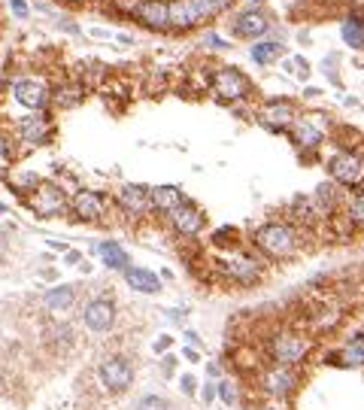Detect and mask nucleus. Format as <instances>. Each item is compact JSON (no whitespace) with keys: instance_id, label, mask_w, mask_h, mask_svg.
<instances>
[{"instance_id":"1a4fd4ad","label":"nucleus","mask_w":364,"mask_h":410,"mask_svg":"<svg viewBox=\"0 0 364 410\" xmlns=\"http://www.w3.org/2000/svg\"><path fill=\"white\" fill-rule=\"evenodd\" d=\"M70 219L76 225H109V219L116 216V207H112V195L100 189H88L79 186L70 191Z\"/></svg>"},{"instance_id":"39448f33","label":"nucleus","mask_w":364,"mask_h":410,"mask_svg":"<svg viewBox=\"0 0 364 410\" xmlns=\"http://www.w3.org/2000/svg\"><path fill=\"white\" fill-rule=\"evenodd\" d=\"M207 95L222 107H240L255 104V85L240 67L234 64H215L210 70V91Z\"/></svg>"},{"instance_id":"c85d7f7f","label":"nucleus","mask_w":364,"mask_h":410,"mask_svg":"<svg viewBox=\"0 0 364 410\" xmlns=\"http://www.w3.org/2000/svg\"><path fill=\"white\" fill-rule=\"evenodd\" d=\"M95 256L104 261V268L107 270H128L131 268V256H128V249H124L119 241H100L95 246Z\"/></svg>"},{"instance_id":"393cba45","label":"nucleus","mask_w":364,"mask_h":410,"mask_svg":"<svg viewBox=\"0 0 364 410\" xmlns=\"http://www.w3.org/2000/svg\"><path fill=\"white\" fill-rule=\"evenodd\" d=\"M122 277H124V283H128L134 292H140V295H158L164 289V280L158 277L155 270L140 268V265H131L128 270H122Z\"/></svg>"},{"instance_id":"7c9ffc66","label":"nucleus","mask_w":364,"mask_h":410,"mask_svg":"<svg viewBox=\"0 0 364 410\" xmlns=\"http://www.w3.org/2000/svg\"><path fill=\"white\" fill-rule=\"evenodd\" d=\"M264 349H258V347H237L234 349V368L240 371V374H258L261 371V364H264Z\"/></svg>"},{"instance_id":"5701e85b","label":"nucleus","mask_w":364,"mask_h":410,"mask_svg":"<svg viewBox=\"0 0 364 410\" xmlns=\"http://www.w3.org/2000/svg\"><path fill=\"white\" fill-rule=\"evenodd\" d=\"M346 195H349L346 189H340L337 182H331V179H325V182H318V186H316V191H313V201H316V207L322 210V216L328 219V216H334V213L343 210Z\"/></svg>"},{"instance_id":"c03bdc74","label":"nucleus","mask_w":364,"mask_h":410,"mask_svg":"<svg viewBox=\"0 0 364 410\" xmlns=\"http://www.w3.org/2000/svg\"><path fill=\"white\" fill-rule=\"evenodd\" d=\"M61 6H67V9H85V6H91V4H97V0H58Z\"/></svg>"},{"instance_id":"6e6d98bb","label":"nucleus","mask_w":364,"mask_h":410,"mask_svg":"<svg viewBox=\"0 0 364 410\" xmlns=\"http://www.w3.org/2000/svg\"><path fill=\"white\" fill-rule=\"evenodd\" d=\"M267 0H246V9H264Z\"/></svg>"},{"instance_id":"37998d69","label":"nucleus","mask_w":364,"mask_h":410,"mask_svg":"<svg viewBox=\"0 0 364 410\" xmlns=\"http://www.w3.org/2000/svg\"><path fill=\"white\" fill-rule=\"evenodd\" d=\"M79 261H82V253H79V249H67V253H64V265L79 268Z\"/></svg>"},{"instance_id":"6ab92c4d","label":"nucleus","mask_w":364,"mask_h":410,"mask_svg":"<svg viewBox=\"0 0 364 410\" xmlns=\"http://www.w3.org/2000/svg\"><path fill=\"white\" fill-rule=\"evenodd\" d=\"M264 37H273V21L264 9H240L231 16V40L255 43Z\"/></svg>"},{"instance_id":"de8ad7c7","label":"nucleus","mask_w":364,"mask_h":410,"mask_svg":"<svg viewBox=\"0 0 364 410\" xmlns=\"http://www.w3.org/2000/svg\"><path fill=\"white\" fill-rule=\"evenodd\" d=\"M88 33L95 40H112V31H107V28H88Z\"/></svg>"},{"instance_id":"2eb2a0df","label":"nucleus","mask_w":364,"mask_h":410,"mask_svg":"<svg viewBox=\"0 0 364 410\" xmlns=\"http://www.w3.org/2000/svg\"><path fill=\"white\" fill-rule=\"evenodd\" d=\"M298 112L301 107L291 98H264L258 104H252V122L270 134H289Z\"/></svg>"},{"instance_id":"0eeeda50","label":"nucleus","mask_w":364,"mask_h":410,"mask_svg":"<svg viewBox=\"0 0 364 410\" xmlns=\"http://www.w3.org/2000/svg\"><path fill=\"white\" fill-rule=\"evenodd\" d=\"M6 98L21 112L52 110V79L46 73H16L6 83Z\"/></svg>"},{"instance_id":"a211bd4d","label":"nucleus","mask_w":364,"mask_h":410,"mask_svg":"<svg viewBox=\"0 0 364 410\" xmlns=\"http://www.w3.org/2000/svg\"><path fill=\"white\" fill-rule=\"evenodd\" d=\"M343 307H340L334 298H322L318 304H310L306 307V316L304 322L298 328H304V332H310L313 337H322V335H331L340 328V322H343Z\"/></svg>"},{"instance_id":"603ef678","label":"nucleus","mask_w":364,"mask_h":410,"mask_svg":"<svg viewBox=\"0 0 364 410\" xmlns=\"http://www.w3.org/2000/svg\"><path fill=\"white\" fill-rule=\"evenodd\" d=\"M40 277H43V280H49V283H55V280H58V270H55V268H43Z\"/></svg>"},{"instance_id":"4be33fe9","label":"nucleus","mask_w":364,"mask_h":410,"mask_svg":"<svg viewBox=\"0 0 364 410\" xmlns=\"http://www.w3.org/2000/svg\"><path fill=\"white\" fill-rule=\"evenodd\" d=\"M76 301H79V286H73V283H55V286L46 289V295H43V307L55 316L73 310Z\"/></svg>"},{"instance_id":"13d9d810","label":"nucleus","mask_w":364,"mask_h":410,"mask_svg":"<svg viewBox=\"0 0 364 410\" xmlns=\"http://www.w3.org/2000/svg\"><path fill=\"white\" fill-rule=\"evenodd\" d=\"M310 40H313V33L306 31V28H304V31H298V43H310Z\"/></svg>"},{"instance_id":"b1692460","label":"nucleus","mask_w":364,"mask_h":410,"mask_svg":"<svg viewBox=\"0 0 364 410\" xmlns=\"http://www.w3.org/2000/svg\"><path fill=\"white\" fill-rule=\"evenodd\" d=\"M186 191H182L179 186H152V216L155 219H164L167 213H173L179 204H186Z\"/></svg>"},{"instance_id":"412c9836","label":"nucleus","mask_w":364,"mask_h":410,"mask_svg":"<svg viewBox=\"0 0 364 410\" xmlns=\"http://www.w3.org/2000/svg\"><path fill=\"white\" fill-rule=\"evenodd\" d=\"M134 25L149 33H170L167 0H140V9L134 16Z\"/></svg>"},{"instance_id":"49530a36","label":"nucleus","mask_w":364,"mask_h":410,"mask_svg":"<svg viewBox=\"0 0 364 410\" xmlns=\"http://www.w3.org/2000/svg\"><path fill=\"white\" fill-rule=\"evenodd\" d=\"M182 359H186L188 364H198L200 362V352L195 347H186V349H182Z\"/></svg>"},{"instance_id":"2f4dec72","label":"nucleus","mask_w":364,"mask_h":410,"mask_svg":"<svg viewBox=\"0 0 364 410\" xmlns=\"http://www.w3.org/2000/svg\"><path fill=\"white\" fill-rule=\"evenodd\" d=\"M343 216L349 219V225L355 228V231H364V189H355V191L346 195Z\"/></svg>"},{"instance_id":"9b49d317","label":"nucleus","mask_w":364,"mask_h":410,"mask_svg":"<svg viewBox=\"0 0 364 410\" xmlns=\"http://www.w3.org/2000/svg\"><path fill=\"white\" fill-rule=\"evenodd\" d=\"M21 204H25L37 219H61V216L70 213V189H64V182L43 179Z\"/></svg>"},{"instance_id":"9d476101","label":"nucleus","mask_w":364,"mask_h":410,"mask_svg":"<svg viewBox=\"0 0 364 410\" xmlns=\"http://www.w3.org/2000/svg\"><path fill=\"white\" fill-rule=\"evenodd\" d=\"M55 134H58V125H55L52 110L21 112L18 119H13V137L21 152L43 149V146H49L55 140Z\"/></svg>"},{"instance_id":"cd10ccee","label":"nucleus","mask_w":364,"mask_h":410,"mask_svg":"<svg viewBox=\"0 0 364 410\" xmlns=\"http://www.w3.org/2000/svg\"><path fill=\"white\" fill-rule=\"evenodd\" d=\"M4 182L9 186V191L18 198V201H25L33 189L43 182V177L37 174V170H28V167H13V170H6V177Z\"/></svg>"},{"instance_id":"4d7b16f0","label":"nucleus","mask_w":364,"mask_h":410,"mask_svg":"<svg viewBox=\"0 0 364 410\" xmlns=\"http://www.w3.org/2000/svg\"><path fill=\"white\" fill-rule=\"evenodd\" d=\"M207 374H210V377H219V374H222L219 362H210V364H207Z\"/></svg>"},{"instance_id":"aec40b11","label":"nucleus","mask_w":364,"mask_h":410,"mask_svg":"<svg viewBox=\"0 0 364 410\" xmlns=\"http://www.w3.org/2000/svg\"><path fill=\"white\" fill-rule=\"evenodd\" d=\"M91 95V85L82 83L79 76L67 73L52 83V110H76L79 104H85V98Z\"/></svg>"},{"instance_id":"f257e3e1","label":"nucleus","mask_w":364,"mask_h":410,"mask_svg":"<svg viewBox=\"0 0 364 410\" xmlns=\"http://www.w3.org/2000/svg\"><path fill=\"white\" fill-rule=\"evenodd\" d=\"M270 261L261 258L249 241L237 243L231 249H215L210 256V280L234 289H255L267 280Z\"/></svg>"},{"instance_id":"4468645a","label":"nucleus","mask_w":364,"mask_h":410,"mask_svg":"<svg viewBox=\"0 0 364 410\" xmlns=\"http://www.w3.org/2000/svg\"><path fill=\"white\" fill-rule=\"evenodd\" d=\"M255 377H258V392L264 398H277V401H289L301 389V368H291V364L264 362Z\"/></svg>"},{"instance_id":"f03ea898","label":"nucleus","mask_w":364,"mask_h":410,"mask_svg":"<svg viewBox=\"0 0 364 410\" xmlns=\"http://www.w3.org/2000/svg\"><path fill=\"white\" fill-rule=\"evenodd\" d=\"M246 241L270 265H282V261H291L304 253V243L310 241V234H304L301 228H294L286 219H267V222H258Z\"/></svg>"},{"instance_id":"ea45409f","label":"nucleus","mask_w":364,"mask_h":410,"mask_svg":"<svg viewBox=\"0 0 364 410\" xmlns=\"http://www.w3.org/2000/svg\"><path fill=\"white\" fill-rule=\"evenodd\" d=\"M255 410H289V401H277V398H261Z\"/></svg>"},{"instance_id":"c9c22d12","label":"nucleus","mask_w":364,"mask_h":410,"mask_svg":"<svg viewBox=\"0 0 364 410\" xmlns=\"http://www.w3.org/2000/svg\"><path fill=\"white\" fill-rule=\"evenodd\" d=\"M231 46H234V40L231 37H222L215 28H210L207 33H203V49H207V52H228Z\"/></svg>"},{"instance_id":"680f3d73","label":"nucleus","mask_w":364,"mask_h":410,"mask_svg":"<svg viewBox=\"0 0 364 410\" xmlns=\"http://www.w3.org/2000/svg\"><path fill=\"white\" fill-rule=\"evenodd\" d=\"M343 104H346V107H355V104H358V98H352V95H346V98H343Z\"/></svg>"},{"instance_id":"f3484780","label":"nucleus","mask_w":364,"mask_h":410,"mask_svg":"<svg viewBox=\"0 0 364 410\" xmlns=\"http://www.w3.org/2000/svg\"><path fill=\"white\" fill-rule=\"evenodd\" d=\"M164 225L176 241H198V237L207 231V213H203L198 204L186 201V204H179L173 213L164 216Z\"/></svg>"},{"instance_id":"bf43d9fd","label":"nucleus","mask_w":364,"mask_h":410,"mask_svg":"<svg viewBox=\"0 0 364 410\" xmlns=\"http://www.w3.org/2000/svg\"><path fill=\"white\" fill-rule=\"evenodd\" d=\"M282 70H286L289 76H294V61H291V58H286V61H282Z\"/></svg>"},{"instance_id":"dca6fc26","label":"nucleus","mask_w":364,"mask_h":410,"mask_svg":"<svg viewBox=\"0 0 364 410\" xmlns=\"http://www.w3.org/2000/svg\"><path fill=\"white\" fill-rule=\"evenodd\" d=\"M116 319H119L116 301H112V295H107V292L91 295L82 304V310H79V322H82V328L91 335H109L112 328H116Z\"/></svg>"},{"instance_id":"20e7f679","label":"nucleus","mask_w":364,"mask_h":410,"mask_svg":"<svg viewBox=\"0 0 364 410\" xmlns=\"http://www.w3.org/2000/svg\"><path fill=\"white\" fill-rule=\"evenodd\" d=\"M331 134H334V119L325 110H301L286 137L291 140L294 149L301 152V158L313 162L322 152V146L331 140Z\"/></svg>"},{"instance_id":"e2e57ef3","label":"nucleus","mask_w":364,"mask_h":410,"mask_svg":"<svg viewBox=\"0 0 364 410\" xmlns=\"http://www.w3.org/2000/svg\"><path fill=\"white\" fill-rule=\"evenodd\" d=\"M0 216H6V204L4 201H0Z\"/></svg>"},{"instance_id":"7ed1b4c3","label":"nucleus","mask_w":364,"mask_h":410,"mask_svg":"<svg viewBox=\"0 0 364 410\" xmlns=\"http://www.w3.org/2000/svg\"><path fill=\"white\" fill-rule=\"evenodd\" d=\"M264 359L267 362H277V364H291V368H301L313 359L316 352V337L310 332H304L298 325H279V328H270L264 335Z\"/></svg>"},{"instance_id":"3c124183","label":"nucleus","mask_w":364,"mask_h":410,"mask_svg":"<svg viewBox=\"0 0 364 410\" xmlns=\"http://www.w3.org/2000/svg\"><path fill=\"white\" fill-rule=\"evenodd\" d=\"M49 249H52V253H61V256H64V253H67V249H70V246H67L64 241H49Z\"/></svg>"},{"instance_id":"8fccbe9b","label":"nucleus","mask_w":364,"mask_h":410,"mask_svg":"<svg viewBox=\"0 0 364 410\" xmlns=\"http://www.w3.org/2000/svg\"><path fill=\"white\" fill-rule=\"evenodd\" d=\"M182 335H186V340H188V344L195 347V349L200 347V337H198V332H191V328H186V332H182Z\"/></svg>"},{"instance_id":"f8f14e48","label":"nucleus","mask_w":364,"mask_h":410,"mask_svg":"<svg viewBox=\"0 0 364 410\" xmlns=\"http://www.w3.org/2000/svg\"><path fill=\"white\" fill-rule=\"evenodd\" d=\"M134 377H136L134 362L124 356V352H109V356L100 359L97 368H95V380L100 386V392L109 395V398L128 392L134 386Z\"/></svg>"},{"instance_id":"f704fd0d","label":"nucleus","mask_w":364,"mask_h":410,"mask_svg":"<svg viewBox=\"0 0 364 410\" xmlns=\"http://www.w3.org/2000/svg\"><path fill=\"white\" fill-rule=\"evenodd\" d=\"M215 395H219V401H222V404H228V407L240 404V383L231 380V377L215 380Z\"/></svg>"},{"instance_id":"a19ab883","label":"nucleus","mask_w":364,"mask_h":410,"mask_svg":"<svg viewBox=\"0 0 364 410\" xmlns=\"http://www.w3.org/2000/svg\"><path fill=\"white\" fill-rule=\"evenodd\" d=\"M179 386H182V392H186V395H195V392H198V380L191 377V374H182Z\"/></svg>"},{"instance_id":"423d86ee","label":"nucleus","mask_w":364,"mask_h":410,"mask_svg":"<svg viewBox=\"0 0 364 410\" xmlns=\"http://www.w3.org/2000/svg\"><path fill=\"white\" fill-rule=\"evenodd\" d=\"M331 143V140H328ZM322 164L328 170V179L337 182L340 189L355 191L364 189V149L361 146H337L331 143V152L322 149Z\"/></svg>"},{"instance_id":"473e14b6","label":"nucleus","mask_w":364,"mask_h":410,"mask_svg":"<svg viewBox=\"0 0 364 410\" xmlns=\"http://www.w3.org/2000/svg\"><path fill=\"white\" fill-rule=\"evenodd\" d=\"M73 340H76V335H73V325H67V322H52V325H49V335H46V344H52L55 349L67 352V349L73 347Z\"/></svg>"},{"instance_id":"052dcab7","label":"nucleus","mask_w":364,"mask_h":410,"mask_svg":"<svg viewBox=\"0 0 364 410\" xmlns=\"http://www.w3.org/2000/svg\"><path fill=\"white\" fill-rule=\"evenodd\" d=\"M79 270H82L85 277H88V273H91V261H85V258H82V261H79Z\"/></svg>"},{"instance_id":"e433bc0d","label":"nucleus","mask_w":364,"mask_h":410,"mask_svg":"<svg viewBox=\"0 0 364 410\" xmlns=\"http://www.w3.org/2000/svg\"><path fill=\"white\" fill-rule=\"evenodd\" d=\"M134 410H170V401L164 395H158V392H149V395H143L140 401L134 404Z\"/></svg>"},{"instance_id":"09e8293b","label":"nucleus","mask_w":364,"mask_h":410,"mask_svg":"<svg viewBox=\"0 0 364 410\" xmlns=\"http://www.w3.org/2000/svg\"><path fill=\"white\" fill-rule=\"evenodd\" d=\"M186 313H188V310H179V307H170V310H167V319H170V322H182V319H186Z\"/></svg>"},{"instance_id":"72a5a7b5","label":"nucleus","mask_w":364,"mask_h":410,"mask_svg":"<svg viewBox=\"0 0 364 410\" xmlns=\"http://www.w3.org/2000/svg\"><path fill=\"white\" fill-rule=\"evenodd\" d=\"M237 243H243V237H240V231H237V228H231V225L215 228V231L210 234L213 253H215V249H231V246H237Z\"/></svg>"},{"instance_id":"c756f323","label":"nucleus","mask_w":364,"mask_h":410,"mask_svg":"<svg viewBox=\"0 0 364 410\" xmlns=\"http://www.w3.org/2000/svg\"><path fill=\"white\" fill-rule=\"evenodd\" d=\"M340 40H343L352 52L364 49V16L361 13H349L340 21Z\"/></svg>"},{"instance_id":"79ce46f5","label":"nucleus","mask_w":364,"mask_h":410,"mask_svg":"<svg viewBox=\"0 0 364 410\" xmlns=\"http://www.w3.org/2000/svg\"><path fill=\"white\" fill-rule=\"evenodd\" d=\"M213 398H215V380H207V383H203V389H200V401L210 407Z\"/></svg>"},{"instance_id":"6e6552de","label":"nucleus","mask_w":364,"mask_h":410,"mask_svg":"<svg viewBox=\"0 0 364 410\" xmlns=\"http://www.w3.org/2000/svg\"><path fill=\"white\" fill-rule=\"evenodd\" d=\"M167 13H170V33H179V37L210 28L222 19L219 6L213 0H167Z\"/></svg>"},{"instance_id":"bb28decb","label":"nucleus","mask_w":364,"mask_h":410,"mask_svg":"<svg viewBox=\"0 0 364 410\" xmlns=\"http://www.w3.org/2000/svg\"><path fill=\"white\" fill-rule=\"evenodd\" d=\"M282 55H286V43L277 40V37H264V40H255L249 46V58H252L255 67H270L282 61Z\"/></svg>"},{"instance_id":"58836bf2","label":"nucleus","mask_w":364,"mask_h":410,"mask_svg":"<svg viewBox=\"0 0 364 410\" xmlns=\"http://www.w3.org/2000/svg\"><path fill=\"white\" fill-rule=\"evenodd\" d=\"M6 4H9V13H13V19H18V21H28V16H31L28 0H6Z\"/></svg>"},{"instance_id":"a18cd8bd","label":"nucleus","mask_w":364,"mask_h":410,"mask_svg":"<svg viewBox=\"0 0 364 410\" xmlns=\"http://www.w3.org/2000/svg\"><path fill=\"white\" fill-rule=\"evenodd\" d=\"M170 347H173V337H170V335H161L155 340V352H167Z\"/></svg>"},{"instance_id":"ddd939ff","label":"nucleus","mask_w":364,"mask_h":410,"mask_svg":"<svg viewBox=\"0 0 364 410\" xmlns=\"http://www.w3.org/2000/svg\"><path fill=\"white\" fill-rule=\"evenodd\" d=\"M112 207H116L119 219H124L128 225H140V222L155 219L152 216V186L124 182L116 195H112Z\"/></svg>"},{"instance_id":"864d4df0","label":"nucleus","mask_w":364,"mask_h":410,"mask_svg":"<svg viewBox=\"0 0 364 410\" xmlns=\"http://www.w3.org/2000/svg\"><path fill=\"white\" fill-rule=\"evenodd\" d=\"M161 364H164V374H173V364H176V356H164V359H161Z\"/></svg>"},{"instance_id":"5fc2aeb1","label":"nucleus","mask_w":364,"mask_h":410,"mask_svg":"<svg viewBox=\"0 0 364 410\" xmlns=\"http://www.w3.org/2000/svg\"><path fill=\"white\" fill-rule=\"evenodd\" d=\"M304 98H322V88H316V85H306V88H304Z\"/></svg>"},{"instance_id":"4c0bfd02","label":"nucleus","mask_w":364,"mask_h":410,"mask_svg":"<svg viewBox=\"0 0 364 410\" xmlns=\"http://www.w3.org/2000/svg\"><path fill=\"white\" fill-rule=\"evenodd\" d=\"M291 61H294V79H298V83H306V79H310V73H313L310 61H306L304 55H291Z\"/></svg>"},{"instance_id":"a878e982","label":"nucleus","mask_w":364,"mask_h":410,"mask_svg":"<svg viewBox=\"0 0 364 410\" xmlns=\"http://www.w3.org/2000/svg\"><path fill=\"white\" fill-rule=\"evenodd\" d=\"M325 362L337 364V368H364V335L346 340L343 347L331 349L325 356Z\"/></svg>"}]
</instances>
